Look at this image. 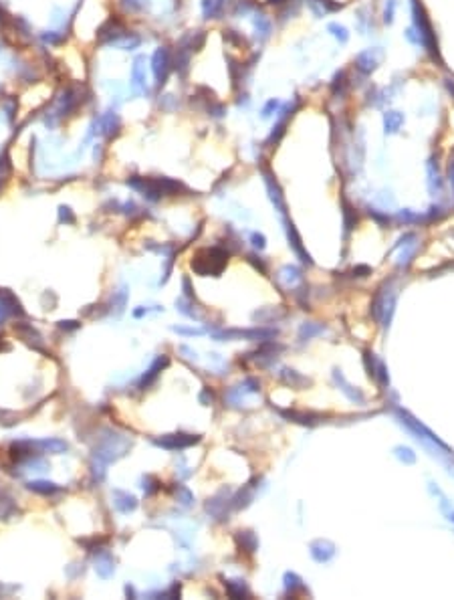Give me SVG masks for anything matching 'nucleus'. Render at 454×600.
<instances>
[{
    "label": "nucleus",
    "mask_w": 454,
    "mask_h": 600,
    "mask_svg": "<svg viewBox=\"0 0 454 600\" xmlns=\"http://www.w3.org/2000/svg\"><path fill=\"white\" fill-rule=\"evenodd\" d=\"M402 122H404V117L400 115V113H396V111H389V113H386V117H384V124H386V132H396L400 126H402Z\"/></svg>",
    "instance_id": "nucleus-1"
},
{
    "label": "nucleus",
    "mask_w": 454,
    "mask_h": 600,
    "mask_svg": "<svg viewBox=\"0 0 454 600\" xmlns=\"http://www.w3.org/2000/svg\"><path fill=\"white\" fill-rule=\"evenodd\" d=\"M393 8H396V2H393V0H389V2L386 4V12H384V20H386L388 24L393 20Z\"/></svg>",
    "instance_id": "nucleus-5"
},
{
    "label": "nucleus",
    "mask_w": 454,
    "mask_h": 600,
    "mask_svg": "<svg viewBox=\"0 0 454 600\" xmlns=\"http://www.w3.org/2000/svg\"><path fill=\"white\" fill-rule=\"evenodd\" d=\"M277 105H279V101H275V99H270L268 103H266V107L262 109V115L266 117L268 115V111H272V109H277Z\"/></svg>",
    "instance_id": "nucleus-6"
},
{
    "label": "nucleus",
    "mask_w": 454,
    "mask_h": 600,
    "mask_svg": "<svg viewBox=\"0 0 454 600\" xmlns=\"http://www.w3.org/2000/svg\"><path fill=\"white\" fill-rule=\"evenodd\" d=\"M357 67L361 71H372L376 67V59H374L372 51H363V53L357 55Z\"/></svg>",
    "instance_id": "nucleus-2"
},
{
    "label": "nucleus",
    "mask_w": 454,
    "mask_h": 600,
    "mask_svg": "<svg viewBox=\"0 0 454 600\" xmlns=\"http://www.w3.org/2000/svg\"><path fill=\"white\" fill-rule=\"evenodd\" d=\"M329 31H333V37L339 39L341 43H345V41H347V33H345V28H343V26H339V24H329Z\"/></svg>",
    "instance_id": "nucleus-4"
},
{
    "label": "nucleus",
    "mask_w": 454,
    "mask_h": 600,
    "mask_svg": "<svg viewBox=\"0 0 454 600\" xmlns=\"http://www.w3.org/2000/svg\"><path fill=\"white\" fill-rule=\"evenodd\" d=\"M154 71H156V77L158 79H162V73H164V69H166V53L164 51H158L156 53V57H154Z\"/></svg>",
    "instance_id": "nucleus-3"
}]
</instances>
